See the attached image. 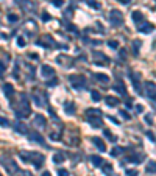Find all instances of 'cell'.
<instances>
[{
    "label": "cell",
    "instance_id": "obj_6",
    "mask_svg": "<svg viewBox=\"0 0 156 176\" xmlns=\"http://www.w3.org/2000/svg\"><path fill=\"white\" fill-rule=\"evenodd\" d=\"M145 89H147V95L151 98V100H155L156 98V84L151 81L145 83Z\"/></svg>",
    "mask_w": 156,
    "mask_h": 176
},
{
    "label": "cell",
    "instance_id": "obj_36",
    "mask_svg": "<svg viewBox=\"0 0 156 176\" xmlns=\"http://www.w3.org/2000/svg\"><path fill=\"white\" fill-rule=\"evenodd\" d=\"M52 3H53L55 6H58V8H59V6L64 5V0H52Z\"/></svg>",
    "mask_w": 156,
    "mask_h": 176
},
{
    "label": "cell",
    "instance_id": "obj_10",
    "mask_svg": "<svg viewBox=\"0 0 156 176\" xmlns=\"http://www.w3.org/2000/svg\"><path fill=\"white\" fill-rule=\"evenodd\" d=\"M28 137L31 139L33 142H38V144L44 145V139H42V136L39 134V132H36V131H28Z\"/></svg>",
    "mask_w": 156,
    "mask_h": 176
},
{
    "label": "cell",
    "instance_id": "obj_23",
    "mask_svg": "<svg viewBox=\"0 0 156 176\" xmlns=\"http://www.w3.org/2000/svg\"><path fill=\"white\" fill-rule=\"evenodd\" d=\"M106 105L108 106H117L119 105V98H116V97H106Z\"/></svg>",
    "mask_w": 156,
    "mask_h": 176
},
{
    "label": "cell",
    "instance_id": "obj_34",
    "mask_svg": "<svg viewBox=\"0 0 156 176\" xmlns=\"http://www.w3.org/2000/svg\"><path fill=\"white\" fill-rule=\"evenodd\" d=\"M58 176H69V171L66 168H59L58 170Z\"/></svg>",
    "mask_w": 156,
    "mask_h": 176
},
{
    "label": "cell",
    "instance_id": "obj_15",
    "mask_svg": "<svg viewBox=\"0 0 156 176\" xmlns=\"http://www.w3.org/2000/svg\"><path fill=\"white\" fill-rule=\"evenodd\" d=\"M131 17H133V21H134L136 24H142V22H144V14H142L141 11H133Z\"/></svg>",
    "mask_w": 156,
    "mask_h": 176
},
{
    "label": "cell",
    "instance_id": "obj_14",
    "mask_svg": "<svg viewBox=\"0 0 156 176\" xmlns=\"http://www.w3.org/2000/svg\"><path fill=\"white\" fill-rule=\"evenodd\" d=\"M3 92H5V95H6L8 98H11L13 95H14V87H13V84L6 83V84L3 86Z\"/></svg>",
    "mask_w": 156,
    "mask_h": 176
},
{
    "label": "cell",
    "instance_id": "obj_13",
    "mask_svg": "<svg viewBox=\"0 0 156 176\" xmlns=\"http://www.w3.org/2000/svg\"><path fill=\"white\" fill-rule=\"evenodd\" d=\"M137 30L141 33H145V34H147V33H151L155 30V25H151V24H142L141 26H137Z\"/></svg>",
    "mask_w": 156,
    "mask_h": 176
},
{
    "label": "cell",
    "instance_id": "obj_28",
    "mask_svg": "<svg viewBox=\"0 0 156 176\" xmlns=\"http://www.w3.org/2000/svg\"><path fill=\"white\" fill-rule=\"evenodd\" d=\"M125 175L127 176H139V171L134 170V168H127V170H125Z\"/></svg>",
    "mask_w": 156,
    "mask_h": 176
},
{
    "label": "cell",
    "instance_id": "obj_26",
    "mask_svg": "<svg viewBox=\"0 0 156 176\" xmlns=\"http://www.w3.org/2000/svg\"><path fill=\"white\" fill-rule=\"evenodd\" d=\"M14 129H16L17 132H21V134H25V132H28V131H27V128H24V125H22V123H16V125H14Z\"/></svg>",
    "mask_w": 156,
    "mask_h": 176
},
{
    "label": "cell",
    "instance_id": "obj_27",
    "mask_svg": "<svg viewBox=\"0 0 156 176\" xmlns=\"http://www.w3.org/2000/svg\"><path fill=\"white\" fill-rule=\"evenodd\" d=\"M94 58L95 59H102L103 62H108V58L103 55V53H98V52H94Z\"/></svg>",
    "mask_w": 156,
    "mask_h": 176
},
{
    "label": "cell",
    "instance_id": "obj_12",
    "mask_svg": "<svg viewBox=\"0 0 156 176\" xmlns=\"http://www.w3.org/2000/svg\"><path fill=\"white\" fill-rule=\"evenodd\" d=\"M92 142H94V145L98 148L100 151H106V145H105V142L102 140L100 137H92Z\"/></svg>",
    "mask_w": 156,
    "mask_h": 176
},
{
    "label": "cell",
    "instance_id": "obj_24",
    "mask_svg": "<svg viewBox=\"0 0 156 176\" xmlns=\"http://www.w3.org/2000/svg\"><path fill=\"white\" fill-rule=\"evenodd\" d=\"M122 151H123V150H122L120 147H116V148H112V150L109 151V154H111L112 157H117V156H120V154H122Z\"/></svg>",
    "mask_w": 156,
    "mask_h": 176
},
{
    "label": "cell",
    "instance_id": "obj_20",
    "mask_svg": "<svg viewBox=\"0 0 156 176\" xmlns=\"http://www.w3.org/2000/svg\"><path fill=\"white\" fill-rule=\"evenodd\" d=\"M94 76H95V79H97V81L103 83V84L109 83V76H108V75H105V73H95Z\"/></svg>",
    "mask_w": 156,
    "mask_h": 176
},
{
    "label": "cell",
    "instance_id": "obj_7",
    "mask_svg": "<svg viewBox=\"0 0 156 176\" xmlns=\"http://www.w3.org/2000/svg\"><path fill=\"white\" fill-rule=\"evenodd\" d=\"M88 122L91 123L94 128H100L102 126V117H97V115H86Z\"/></svg>",
    "mask_w": 156,
    "mask_h": 176
},
{
    "label": "cell",
    "instance_id": "obj_47",
    "mask_svg": "<svg viewBox=\"0 0 156 176\" xmlns=\"http://www.w3.org/2000/svg\"><path fill=\"white\" fill-rule=\"evenodd\" d=\"M117 2L123 3V5H128V3H131V0H117Z\"/></svg>",
    "mask_w": 156,
    "mask_h": 176
},
{
    "label": "cell",
    "instance_id": "obj_43",
    "mask_svg": "<svg viewBox=\"0 0 156 176\" xmlns=\"http://www.w3.org/2000/svg\"><path fill=\"white\" fill-rule=\"evenodd\" d=\"M120 58L122 59H127V52H125V50H120Z\"/></svg>",
    "mask_w": 156,
    "mask_h": 176
},
{
    "label": "cell",
    "instance_id": "obj_3",
    "mask_svg": "<svg viewBox=\"0 0 156 176\" xmlns=\"http://www.w3.org/2000/svg\"><path fill=\"white\" fill-rule=\"evenodd\" d=\"M109 22H111L112 26H120L123 24V14L119 9H111V13H109Z\"/></svg>",
    "mask_w": 156,
    "mask_h": 176
},
{
    "label": "cell",
    "instance_id": "obj_45",
    "mask_svg": "<svg viewBox=\"0 0 156 176\" xmlns=\"http://www.w3.org/2000/svg\"><path fill=\"white\" fill-rule=\"evenodd\" d=\"M136 111H137V112H142V111H144V106H142V105H137V106H136Z\"/></svg>",
    "mask_w": 156,
    "mask_h": 176
},
{
    "label": "cell",
    "instance_id": "obj_37",
    "mask_svg": "<svg viewBox=\"0 0 156 176\" xmlns=\"http://www.w3.org/2000/svg\"><path fill=\"white\" fill-rule=\"evenodd\" d=\"M119 114H120L122 117L125 118V120H130V118H131V117H130V114H128L127 111H120V112H119Z\"/></svg>",
    "mask_w": 156,
    "mask_h": 176
},
{
    "label": "cell",
    "instance_id": "obj_39",
    "mask_svg": "<svg viewBox=\"0 0 156 176\" xmlns=\"http://www.w3.org/2000/svg\"><path fill=\"white\" fill-rule=\"evenodd\" d=\"M42 21L48 22V21H50V14H48V13H42Z\"/></svg>",
    "mask_w": 156,
    "mask_h": 176
},
{
    "label": "cell",
    "instance_id": "obj_31",
    "mask_svg": "<svg viewBox=\"0 0 156 176\" xmlns=\"http://www.w3.org/2000/svg\"><path fill=\"white\" fill-rule=\"evenodd\" d=\"M86 3H88L89 6H92V8H95V9L100 8V5H98V3H95V0H86Z\"/></svg>",
    "mask_w": 156,
    "mask_h": 176
},
{
    "label": "cell",
    "instance_id": "obj_2",
    "mask_svg": "<svg viewBox=\"0 0 156 176\" xmlns=\"http://www.w3.org/2000/svg\"><path fill=\"white\" fill-rule=\"evenodd\" d=\"M19 105H21L19 108H14L17 118H27L30 114H31V109H30V103L27 100L25 94H21V103H19Z\"/></svg>",
    "mask_w": 156,
    "mask_h": 176
},
{
    "label": "cell",
    "instance_id": "obj_29",
    "mask_svg": "<svg viewBox=\"0 0 156 176\" xmlns=\"http://www.w3.org/2000/svg\"><path fill=\"white\" fill-rule=\"evenodd\" d=\"M103 134H105V136H106V137H108L111 142H116V140H117V139H116V136H114V134H111V131H108V129H105V131H103Z\"/></svg>",
    "mask_w": 156,
    "mask_h": 176
},
{
    "label": "cell",
    "instance_id": "obj_21",
    "mask_svg": "<svg viewBox=\"0 0 156 176\" xmlns=\"http://www.w3.org/2000/svg\"><path fill=\"white\" fill-rule=\"evenodd\" d=\"M102 170H103L108 176H112V173H114V170H112V165H111V164H106V162L102 165Z\"/></svg>",
    "mask_w": 156,
    "mask_h": 176
},
{
    "label": "cell",
    "instance_id": "obj_9",
    "mask_svg": "<svg viewBox=\"0 0 156 176\" xmlns=\"http://www.w3.org/2000/svg\"><path fill=\"white\" fill-rule=\"evenodd\" d=\"M35 125L38 126V128H45V126H47V120H45V117L42 114H36Z\"/></svg>",
    "mask_w": 156,
    "mask_h": 176
},
{
    "label": "cell",
    "instance_id": "obj_42",
    "mask_svg": "<svg viewBox=\"0 0 156 176\" xmlns=\"http://www.w3.org/2000/svg\"><path fill=\"white\" fill-rule=\"evenodd\" d=\"M5 69H6V64L3 61H0V72H5Z\"/></svg>",
    "mask_w": 156,
    "mask_h": 176
},
{
    "label": "cell",
    "instance_id": "obj_40",
    "mask_svg": "<svg viewBox=\"0 0 156 176\" xmlns=\"http://www.w3.org/2000/svg\"><path fill=\"white\" fill-rule=\"evenodd\" d=\"M17 45H19V47H25V41H24V38H17Z\"/></svg>",
    "mask_w": 156,
    "mask_h": 176
},
{
    "label": "cell",
    "instance_id": "obj_25",
    "mask_svg": "<svg viewBox=\"0 0 156 176\" xmlns=\"http://www.w3.org/2000/svg\"><path fill=\"white\" fill-rule=\"evenodd\" d=\"M86 115H97V117H102V111L100 109H88Z\"/></svg>",
    "mask_w": 156,
    "mask_h": 176
},
{
    "label": "cell",
    "instance_id": "obj_4",
    "mask_svg": "<svg viewBox=\"0 0 156 176\" xmlns=\"http://www.w3.org/2000/svg\"><path fill=\"white\" fill-rule=\"evenodd\" d=\"M72 87L74 89H84L86 87V78L83 75H70L69 76Z\"/></svg>",
    "mask_w": 156,
    "mask_h": 176
},
{
    "label": "cell",
    "instance_id": "obj_41",
    "mask_svg": "<svg viewBox=\"0 0 156 176\" xmlns=\"http://www.w3.org/2000/svg\"><path fill=\"white\" fill-rule=\"evenodd\" d=\"M145 122H147L148 125H151V123H153V118H151L150 115H145Z\"/></svg>",
    "mask_w": 156,
    "mask_h": 176
},
{
    "label": "cell",
    "instance_id": "obj_51",
    "mask_svg": "<svg viewBox=\"0 0 156 176\" xmlns=\"http://www.w3.org/2000/svg\"><path fill=\"white\" fill-rule=\"evenodd\" d=\"M0 176H2V175H0Z\"/></svg>",
    "mask_w": 156,
    "mask_h": 176
},
{
    "label": "cell",
    "instance_id": "obj_35",
    "mask_svg": "<svg viewBox=\"0 0 156 176\" xmlns=\"http://www.w3.org/2000/svg\"><path fill=\"white\" fill-rule=\"evenodd\" d=\"M8 21H9V22H17L19 17H17L16 14H8Z\"/></svg>",
    "mask_w": 156,
    "mask_h": 176
},
{
    "label": "cell",
    "instance_id": "obj_48",
    "mask_svg": "<svg viewBox=\"0 0 156 176\" xmlns=\"http://www.w3.org/2000/svg\"><path fill=\"white\" fill-rule=\"evenodd\" d=\"M109 120L112 122V123H116V125H119V122H117V118H114V117H109Z\"/></svg>",
    "mask_w": 156,
    "mask_h": 176
},
{
    "label": "cell",
    "instance_id": "obj_49",
    "mask_svg": "<svg viewBox=\"0 0 156 176\" xmlns=\"http://www.w3.org/2000/svg\"><path fill=\"white\" fill-rule=\"evenodd\" d=\"M42 176H52V173H50V171H44V173H42Z\"/></svg>",
    "mask_w": 156,
    "mask_h": 176
},
{
    "label": "cell",
    "instance_id": "obj_50",
    "mask_svg": "<svg viewBox=\"0 0 156 176\" xmlns=\"http://www.w3.org/2000/svg\"><path fill=\"white\" fill-rule=\"evenodd\" d=\"M127 106H128V108H131V106H133V103H131V100H128V101H127Z\"/></svg>",
    "mask_w": 156,
    "mask_h": 176
},
{
    "label": "cell",
    "instance_id": "obj_19",
    "mask_svg": "<svg viewBox=\"0 0 156 176\" xmlns=\"http://www.w3.org/2000/svg\"><path fill=\"white\" fill-rule=\"evenodd\" d=\"M112 89H114L116 92H119V94H122V95H125V94H127V87H125V84H123V83H117V84H116Z\"/></svg>",
    "mask_w": 156,
    "mask_h": 176
},
{
    "label": "cell",
    "instance_id": "obj_8",
    "mask_svg": "<svg viewBox=\"0 0 156 176\" xmlns=\"http://www.w3.org/2000/svg\"><path fill=\"white\" fill-rule=\"evenodd\" d=\"M3 162H6V164H3L6 168H8V171L9 173H17L19 171V168H17V165H16V162L14 161H8V159H2Z\"/></svg>",
    "mask_w": 156,
    "mask_h": 176
},
{
    "label": "cell",
    "instance_id": "obj_44",
    "mask_svg": "<svg viewBox=\"0 0 156 176\" xmlns=\"http://www.w3.org/2000/svg\"><path fill=\"white\" fill-rule=\"evenodd\" d=\"M67 30H69V31H77V26H74V25H67Z\"/></svg>",
    "mask_w": 156,
    "mask_h": 176
},
{
    "label": "cell",
    "instance_id": "obj_18",
    "mask_svg": "<svg viewBox=\"0 0 156 176\" xmlns=\"http://www.w3.org/2000/svg\"><path fill=\"white\" fill-rule=\"evenodd\" d=\"M64 161H66L64 153H55V154H53V162H55V164H62Z\"/></svg>",
    "mask_w": 156,
    "mask_h": 176
},
{
    "label": "cell",
    "instance_id": "obj_38",
    "mask_svg": "<svg viewBox=\"0 0 156 176\" xmlns=\"http://www.w3.org/2000/svg\"><path fill=\"white\" fill-rule=\"evenodd\" d=\"M50 139H53V140H59V139H61V136H59L58 132H52V134H50Z\"/></svg>",
    "mask_w": 156,
    "mask_h": 176
},
{
    "label": "cell",
    "instance_id": "obj_1",
    "mask_svg": "<svg viewBox=\"0 0 156 176\" xmlns=\"http://www.w3.org/2000/svg\"><path fill=\"white\" fill-rule=\"evenodd\" d=\"M21 159L24 162H27V164H33L36 168H41L45 157L36 151H25V153H21Z\"/></svg>",
    "mask_w": 156,
    "mask_h": 176
},
{
    "label": "cell",
    "instance_id": "obj_16",
    "mask_svg": "<svg viewBox=\"0 0 156 176\" xmlns=\"http://www.w3.org/2000/svg\"><path fill=\"white\" fill-rule=\"evenodd\" d=\"M91 162H92V164H94V167H102V165L105 164V161L100 157V156H97V154L91 156Z\"/></svg>",
    "mask_w": 156,
    "mask_h": 176
},
{
    "label": "cell",
    "instance_id": "obj_32",
    "mask_svg": "<svg viewBox=\"0 0 156 176\" xmlns=\"http://www.w3.org/2000/svg\"><path fill=\"white\" fill-rule=\"evenodd\" d=\"M0 126H9V120L5 117H0Z\"/></svg>",
    "mask_w": 156,
    "mask_h": 176
},
{
    "label": "cell",
    "instance_id": "obj_11",
    "mask_svg": "<svg viewBox=\"0 0 156 176\" xmlns=\"http://www.w3.org/2000/svg\"><path fill=\"white\" fill-rule=\"evenodd\" d=\"M64 111L67 115H74L75 114V105L72 101H66L64 103Z\"/></svg>",
    "mask_w": 156,
    "mask_h": 176
},
{
    "label": "cell",
    "instance_id": "obj_5",
    "mask_svg": "<svg viewBox=\"0 0 156 176\" xmlns=\"http://www.w3.org/2000/svg\"><path fill=\"white\" fill-rule=\"evenodd\" d=\"M41 75L44 76V78H53L55 76V70H53V67H50V66H47V64H44L41 67Z\"/></svg>",
    "mask_w": 156,
    "mask_h": 176
},
{
    "label": "cell",
    "instance_id": "obj_30",
    "mask_svg": "<svg viewBox=\"0 0 156 176\" xmlns=\"http://www.w3.org/2000/svg\"><path fill=\"white\" fill-rule=\"evenodd\" d=\"M91 97H92V100H94V101H100V92L91 91Z\"/></svg>",
    "mask_w": 156,
    "mask_h": 176
},
{
    "label": "cell",
    "instance_id": "obj_22",
    "mask_svg": "<svg viewBox=\"0 0 156 176\" xmlns=\"http://www.w3.org/2000/svg\"><path fill=\"white\" fill-rule=\"evenodd\" d=\"M147 173H150V175L156 173V161H150L147 164Z\"/></svg>",
    "mask_w": 156,
    "mask_h": 176
},
{
    "label": "cell",
    "instance_id": "obj_46",
    "mask_svg": "<svg viewBox=\"0 0 156 176\" xmlns=\"http://www.w3.org/2000/svg\"><path fill=\"white\" fill-rule=\"evenodd\" d=\"M147 136L150 137V140H156V139H155V136H153V132H150V131H148V132H147Z\"/></svg>",
    "mask_w": 156,
    "mask_h": 176
},
{
    "label": "cell",
    "instance_id": "obj_17",
    "mask_svg": "<svg viewBox=\"0 0 156 176\" xmlns=\"http://www.w3.org/2000/svg\"><path fill=\"white\" fill-rule=\"evenodd\" d=\"M142 159H144V156H137V154H131V156H128L127 159H125V162H134V164H139V162L142 161ZM123 162V164H125Z\"/></svg>",
    "mask_w": 156,
    "mask_h": 176
},
{
    "label": "cell",
    "instance_id": "obj_33",
    "mask_svg": "<svg viewBox=\"0 0 156 176\" xmlns=\"http://www.w3.org/2000/svg\"><path fill=\"white\" fill-rule=\"evenodd\" d=\"M108 45L111 48H119V42L117 41H108Z\"/></svg>",
    "mask_w": 156,
    "mask_h": 176
}]
</instances>
